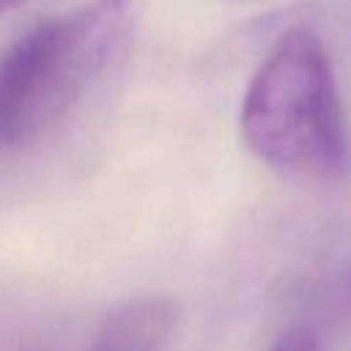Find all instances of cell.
<instances>
[{
    "label": "cell",
    "instance_id": "6da1fadb",
    "mask_svg": "<svg viewBox=\"0 0 351 351\" xmlns=\"http://www.w3.org/2000/svg\"><path fill=\"white\" fill-rule=\"evenodd\" d=\"M134 16V0H88L11 41L0 52V151L60 123L123 58Z\"/></svg>",
    "mask_w": 351,
    "mask_h": 351
},
{
    "label": "cell",
    "instance_id": "7a4b0ae2",
    "mask_svg": "<svg viewBox=\"0 0 351 351\" xmlns=\"http://www.w3.org/2000/svg\"><path fill=\"white\" fill-rule=\"evenodd\" d=\"M244 145L269 167L326 181L348 165V134L335 71L321 38L293 27L255 69L239 110Z\"/></svg>",
    "mask_w": 351,
    "mask_h": 351
},
{
    "label": "cell",
    "instance_id": "3957f363",
    "mask_svg": "<svg viewBox=\"0 0 351 351\" xmlns=\"http://www.w3.org/2000/svg\"><path fill=\"white\" fill-rule=\"evenodd\" d=\"M176 326V307L167 299H134L118 304L80 351H162Z\"/></svg>",
    "mask_w": 351,
    "mask_h": 351
},
{
    "label": "cell",
    "instance_id": "277c9868",
    "mask_svg": "<svg viewBox=\"0 0 351 351\" xmlns=\"http://www.w3.org/2000/svg\"><path fill=\"white\" fill-rule=\"evenodd\" d=\"M269 351H326V340H324V335L313 324L299 321V324H291L271 343Z\"/></svg>",
    "mask_w": 351,
    "mask_h": 351
},
{
    "label": "cell",
    "instance_id": "5b68a950",
    "mask_svg": "<svg viewBox=\"0 0 351 351\" xmlns=\"http://www.w3.org/2000/svg\"><path fill=\"white\" fill-rule=\"evenodd\" d=\"M25 0H0V14H5V11H11V8H16V5H22Z\"/></svg>",
    "mask_w": 351,
    "mask_h": 351
}]
</instances>
